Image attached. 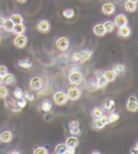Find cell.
Wrapping results in <instances>:
<instances>
[{"label":"cell","instance_id":"obj_1","mask_svg":"<svg viewBox=\"0 0 138 154\" xmlns=\"http://www.w3.org/2000/svg\"><path fill=\"white\" fill-rule=\"evenodd\" d=\"M53 98H54V101H55V103L58 106H63V105H65V104L67 103V100H68L67 95L64 92H63V91L56 92Z\"/></svg>","mask_w":138,"mask_h":154},{"label":"cell","instance_id":"obj_2","mask_svg":"<svg viewBox=\"0 0 138 154\" xmlns=\"http://www.w3.org/2000/svg\"><path fill=\"white\" fill-rule=\"evenodd\" d=\"M95 78H97L98 82H97V85L98 88H103L107 86L108 84V81L106 80V78L104 77V74L100 72V70H97V72H95Z\"/></svg>","mask_w":138,"mask_h":154},{"label":"cell","instance_id":"obj_3","mask_svg":"<svg viewBox=\"0 0 138 154\" xmlns=\"http://www.w3.org/2000/svg\"><path fill=\"white\" fill-rule=\"evenodd\" d=\"M13 43H14V45L17 47V48H19V49L25 48V47L27 46V44H28V38L23 34L17 35V36L14 38Z\"/></svg>","mask_w":138,"mask_h":154},{"label":"cell","instance_id":"obj_4","mask_svg":"<svg viewBox=\"0 0 138 154\" xmlns=\"http://www.w3.org/2000/svg\"><path fill=\"white\" fill-rule=\"evenodd\" d=\"M5 106H7V109H10V111L13 112H19L21 111V109L19 108V106H17V101H15V100L13 99H7L5 101Z\"/></svg>","mask_w":138,"mask_h":154},{"label":"cell","instance_id":"obj_5","mask_svg":"<svg viewBox=\"0 0 138 154\" xmlns=\"http://www.w3.org/2000/svg\"><path fill=\"white\" fill-rule=\"evenodd\" d=\"M127 109L131 112H136L138 110V102L135 96H131L127 103Z\"/></svg>","mask_w":138,"mask_h":154},{"label":"cell","instance_id":"obj_6","mask_svg":"<svg viewBox=\"0 0 138 154\" xmlns=\"http://www.w3.org/2000/svg\"><path fill=\"white\" fill-rule=\"evenodd\" d=\"M69 47V40L66 37H61L57 40L56 48L60 51H66Z\"/></svg>","mask_w":138,"mask_h":154},{"label":"cell","instance_id":"obj_7","mask_svg":"<svg viewBox=\"0 0 138 154\" xmlns=\"http://www.w3.org/2000/svg\"><path fill=\"white\" fill-rule=\"evenodd\" d=\"M43 84H44V82L42 80V78H40V77H33L31 80L29 86H31V88H32V90L39 91L43 88Z\"/></svg>","mask_w":138,"mask_h":154},{"label":"cell","instance_id":"obj_8","mask_svg":"<svg viewBox=\"0 0 138 154\" xmlns=\"http://www.w3.org/2000/svg\"><path fill=\"white\" fill-rule=\"evenodd\" d=\"M66 95H67L68 99L73 100V101H76V100L81 98V91L78 88H71V90H68V92H67Z\"/></svg>","mask_w":138,"mask_h":154},{"label":"cell","instance_id":"obj_9","mask_svg":"<svg viewBox=\"0 0 138 154\" xmlns=\"http://www.w3.org/2000/svg\"><path fill=\"white\" fill-rule=\"evenodd\" d=\"M68 79L70 81V83H73V84L79 85L82 81V75L79 72H72L68 77Z\"/></svg>","mask_w":138,"mask_h":154},{"label":"cell","instance_id":"obj_10","mask_svg":"<svg viewBox=\"0 0 138 154\" xmlns=\"http://www.w3.org/2000/svg\"><path fill=\"white\" fill-rule=\"evenodd\" d=\"M127 24H128V18L124 14H119L116 16V18L115 20V26L119 28L122 26H126Z\"/></svg>","mask_w":138,"mask_h":154},{"label":"cell","instance_id":"obj_11","mask_svg":"<svg viewBox=\"0 0 138 154\" xmlns=\"http://www.w3.org/2000/svg\"><path fill=\"white\" fill-rule=\"evenodd\" d=\"M115 10H116L115 5L112 4V3H106L103 5V7H102V11H103V14L106 15L113 14V13H115Z\"/></svg>","mask_w":138,"mask_h":154},{"label":"cell","instance_id":"obj_12","mask_svg":"<svg viewBox=\"0 0 138 154\" xmlns=\"http://www.w3.org/2000/svg\"><path fill=\"white\" fill-rule=\"evenodd\" d=\"M18 67L21 68V69H31L33 64L32 62L29 60V59H22V60H19L17 63Z\"/></svg>","mask_w":138,"mask_h":154},{"label":"cell","instance_id":"obj_13","mask_svg":"<svg viewBox=\"0 0 138 154\" xmlns=\"http://www.w3.org/2000/svg\"><path fill=\"white\" fill-rule=\"evenodd\" d=\"M13 140V133L10 131H3L0 134V141L2 143H10Z\"/></svg>","mask_w":138,"mask_h":154},{"label":"cell","instance_id":"obj_14","mask_svg":"<svg viewBox=\"0 0 138 154\" xmlns=\"http://www.w3.org/2000/svg\"><path fill=\"white\" fill-rule=\"evenodd\" d=\"M37 29H39L40 32H48V31H49L50 25H49L48 21H46V20H42V21L39 23V24L37 25Z\"/></svg>","mask_w":138,"mask_h":154},{"label":"cell","instance_id":"obj_15","mask_svg":"<svg viewBox=\"0 0 138 154\" xmlns=\"http://www.w3.org/2000/svg\"><path fill=\"white\" fill-rule=\"evenodd\" d=\"M65 146L67 147H74V149H76V147L79 146V140H78V138L74 137V136H72V137H69L66 139V141H65Z\"/></svg>","mask_w":138,"mask_h":154},{"label":"cell","instance_id":"obj_16","mask_svg":"<svg viewBox=\"0 0 138 154\" xmlns=\"http://www.w3.org/2000/svg\"><path fill=\"white\" fill-rule=\"evenodd\" d=\"M25 31H26L25 25H24L23 23H20V24H14L13 32L15 33L16 35H20V34H24Z\"/></svg>","mask_w":138,"mask_h":154},{"label":"cell","instance_id":"obj_17","mask_svg":"<svg viewBox=\"0 0 138 154\" xmlns=\"http://www.w3.org/2000/svg\"><path fill=\"white\" fill-rule=\"evenodd\" d=\"M3 83H5L6 85H14L15 83H16V80H15V77L13 75V74H10V73H7L4 77H3Z\"/></svg>","mask_w":138,"mask_h":154},{"label":"cell","instance_id":"obj_18","mask_svg":"<svg viewBox=\"0 0 138 154\" xmlns=\"http://www.w3.org/2000/svg\"><path fill=\"white\" fill-rule=\"evenodd\" d=\"M126 66L125 65H122V64H116L115 66H113V70L116 72V75H122L126 72Z\"/></svg>","mask_w":138,"mask_h":154},{"label":"cell","instance_id":"obj_19","mask_svg":"<svg viewBox=\"0 0 138 154\" xmlns=\"http://www.w3.org/2000/svg\"><path fill=\"white\" fill-rule=\"evenodd\" d=\"M94 33L98 36H103V35L106 33L105 31V28L102 24H98V25H95L94 27Z\"/></svg>","mask_w":138,"mask_h":154},{"label":"cell","instance_id":"obj_20","mask_svg":"<svg viewBox=\"0 0 138 154\" xmlns=\"http://www.w3.org/2000/svg\"><path fill=\"white\" fill-rule=\"evenodd\" d=\"M131 33V29L130 28L126 25V26H122V27H119L118 29V35L121 37H128Z\"/></svg>","mask_w":138,"mask_h":154},{"label":"cell","instance_id":"obj_21","mask_svg":"<svg viewBox=\"0 0 138 154\" xmlns=\"http://www.w3.org/2000/svg\"><path fill=\"white\" fill-rule=\"evenodd\" d=\"M41 109L45 111V112H48L51 111L52 109V103L49 100H45V101L41 104Z\"/></svg>","mask_w":138,"mask_h":154},{"label":"cell","instance_id":"obj_22","mask_svg":"<svg viewBox=\"0 0 138 154\" xmlns=\"http://www.w3.org/2000/svg\"><path fill=\"white\" fill-rule=\"evenodd\" d=\"M116 72H113V70H107V72L104 73V77L106 78V80L108 82H113V81H115V79L116 78Z\"/></svg>","mask_w":138,"mask_h":154},{"label":"cell","instance_id":"obj_23","mask_svg":"<svg viewBox=\"0 0 138 154\" xmlns=\"http://www.w3.org/2000/svg\"><path fill=\"white\" fill-rule=\"evenodd\" d=\"M13 22L11 21L10 19H6L5 21V24H4V29H5V31L6 32H13Z\"/></svg>","mask_w":138,"mask_h":154},{"label":"cell","instance_id":"obj_24","mask_svg":"<svg viewBox=\"0 0 138 154\" xmlns=\"http://www.w3.org/2000/svg\"><path fill=\"white\" fill-rule=\"evenodd\" d=\"M125 9L126 11H130V13H134L136 10V3L133 1H129L128 0V2H126L125 4Z\"/></svg>","mask_w":138,"mask_h":154},{"label":"cell","instance_id":"obj_25","mask_svg":"<svg viewBox=\"0 0 138 154\" xmlns=\"http://www.w3.org/2000/svg\"><path fill=\"white\" fill-rule=\"evenodd\" d=\"M81 55V60L82 61H87L89 60L91 56L93 55V52L91 51H82L80 52Z\"/></svg>","mask_w":138,"mask_h":154},{"label":"cell","instance_id":"obj_26","mask_svg":"<svg viewBox=\"0 0 138 154\" xmlns=\"http://www.w3.org/2000/svg\"><path fill=\"white\" fill-rule=\"evenodd\" d=\"M104 108L107 110H113L115 108V100L113 99H108L104 103Z\"/></svg>","mask_w":138,"mask_h":154},{"label":"cell","instance_id":"obj_27","mask_svg":"<svg viewBox=\"0 0 138 154\" xmlns=\"http://www.w3.org/2000/svg\"><path fill=\"white\" fill-rule=\"evenodd\" d=\"M104 28H105V31L106 32H113V29H115V23H113L111 21H107L103 24Z\"/></svg>","mask_w":138,"mask_h":154},{"label":"cell","instance_id":"obj_28","mask_svg":"<svg viewBox=\"0 0 138 154\" xmlns=\"http://www.w3.org/2000/svg\"><path fill=\"white\" fill-rule=\"evenodd\" d=\"M10 19L13 22V24H20V23H23V21H24L22 15H20V14H13L10 16Z\"/></svg>","mask_w":138,"mask_h":154},{"label":"cell","instance_id":"obj_29","mask_svg":"<svg viewBox=\"0 0 138 154\" xmlns=\"http://www.w3.org/2000/svg\"><path fill=\"white\" fill-rule=\"evenodd\" d=\"M66 149H67V146H65V144H60L56 146L55 152L57 154H64V151Z\"/></svg>","mask_w":138,"mask_h":154},{"label":"cell","instance_id":"obj_30","mask_svg":"<svg viewBox=\"0 0 138 154\" xmlns=\"http://www.w3.org/2000/svg\"><path fill=\"white\" fill-rule=\"evenodd\" d=\"M63 16L65 17V18H72V17L74 16V14H75V11H74V10H72V9H66V10H64L63 11Z\"/></svg>","mask_w":138,"mask_h":154},{"label":"cell","instance_id":"obj_31","mask_svg":"<svg viewBox=\"0 0 138 154\" xmlns=\"http://www.w3.org/2000/svg\"><path fill=\"white\" fill-rule=\"evenodd\" d=\"M23 94H24V91H23V90L21 88H16L15 90H14V91H13V96H14V98L15 99H20V98H22L23 97Z\"/></svg>","mask_w":138,"mask_h":154},{"label":"cell","instance_id":"obj_32","mask_svg":"<svg viewBox=\"0 0 138 154\" xmlns=\"http://www.w3.org/2000/svg\"><path fill=\"white\" fill-rule=\"evenodd\" d=\"M23 96H24V98H25L26 100H28V101H29V102L34 101V99H35L34 94L32 92H31V91H25L23 94Z\"/></svg>","mask_w":138,"mask_h":154},{"label":"cell","instance_id":"obj_33","mask_svg":"<svg viewBox=\"0 0 138 154\" xmlns=\"http://www.w3.org/2000/svg\"><path fill=\"white\" fill-rule=\"evenodd\" d=\"M8 94H9V91H8L7 88H6L5 86L0 87V98L4 99L8 96Z\"/></svg>","mask_w":138,"mask_h":154},{"label":"cell","instance_id":"obj_34","mask_svg":"<svg viewBox=\"0 0 138 154\" xmlns=\"http://www.w3.org/2000/svg\"><path fill=\"white\" fill-rule=\"evenodd\" d=\"M17 106H19V108L22 109L24 108H26V106H27V100L24 98V96L20 99H17Z\"/></svg>","mask_w":138,"mask_h":154},{"label":"cell","instance_id":"obj_35","mask_svg":"<svg viewBox=\"0 0 138 154\" xmlns=\"http://www.w3.org/2000/svg\"><path fill=\"white\" fill-rule=\"evenodd\" d=\"M108 119H109L110 123H115L119 119V114L116 113V112H113V113H111L109 116H108Z\"/></svg>","mask_w":138,"mask_h":154},{"label":"cell","instance_id":"obj_36","mask_svg":"<svg viewBox=\"0 0 138 154\" xmlns=\"http://www.w3.org/2000/svg\"><path fill=\"white\" fill-rule=\"evenodd\" d=\"M93 115L95 118H99L100 116H102V110L100 109V108H98V106H95V108L93 109Z\"/></svg>","mask_w":138,"mask_h":154},{"label":"cell","instance_id":"obj_37","mask_svg":"<svg viewBox=\"0 0 138 154\" xmlns=\"http://www.w3.org/2000/svg\"><path fill=\"white\" fill-rule=\"evenodd\" d=\"M33 152L34 154H47L48 153V150H47L46 147L41 146V147H37Z\"/></svg>","mask_w":138,"mask_h":154},{"label":"cell","instance_id":"obj_38","mask_svg":"<svg viewBox=\"0 0 138 154\" xmlns=\"http://www.w3.org/2000/svg\"><path fill=\"white\" fill-rule=\"evenodd\" d=\"M69 131H70L71 134H73V135H79L81 133L80 126L79 127H72V128H69Z\"/></svg>","mask_w":138,"mask_h":154},{"label":"cell","instance_id":"obj_39","mask_svg":"<svg viewBox=\"0 0 138 154\" xmlns=\"http://www.w3.org/2000/svg\"><path fill=\"white\" fill-rule=\"evenodd\" d=\"M98 119L99 120V122L102 124V125L105 127L106 125H108V124H110L109 122V119H108V117L105 116V115H102V116H100L99 118H98Z\"/></svg>","mask_w":138,"mask_h":154},{"label":"cell","instance_id":"obj_40","mask_svg":"<svg viewBox=\"0 0 138 154\" xmlns=\"http://www.w3.org/2000/svg\"><path fill=\"white\" fill-rule=\"evenodd\" d=\"M72 60H73L74 62H81V53L80 52H76L74 53L73 55H72Z\"/></svg>","mask_w":138,"mask_h":154},{"label":"cell","instance_id":"obj_41","mask_svg":"<svg viewBox=\"0 0 138 154\" xmlns=\"http://www.w3.org/2000/svg\"><path fill=\"white\" fill-rule=\"evenodd\" d=\"M46 115L44 116V118H45V120L46 121H51L53 118H54V114L52 113V112H50V111H48V112H46Z\"/></svg>","mask_w":138,"mask_h":154},{"label":"cell","instance_id":"obj_42","mask_svg":"<svg viewBox=\"0 0 138 154\" xmlns=\"http://www.w3.org/2000/svg\"><path fill=\"white\" fill-rule=\"evenodd\" d=\"M8 73V69L5 66H0V76L4 77L6 74Z\"/></svg>","mask_w":138,"mask_h":154},{"label":"cell","instance_id":"obj_43","mask_svg":"<svg viewBox=\"0 0 138 154\" xmlns=\"http://www.w3.org/2000/svg\"><path fill=\"white\" fill-rule=\"evenodd\" d=\"M68 126H69V128H72V127H79L80 126V122L78 121V120H73V121L69 122Z\"/></svg>","mask_w":138,"mask_h":154},{"label":"cell","instance_id":"obj_44","mask_svg":"<svg viewBox=\"0 0 138 154\" xmlns=\"http://www.w3.org/2000/svg\"><path fill=\"white\" fill-rule=\"evenodd\" d=\"M75 152H76V150L74 147H67L64 151V154H74Z\"/></svg>","mask_w":138,"mask_h":154},{"label":"cell","instance_id":"obj_45","mask_svg":"<svg viewBox=\"0 0 138 154\" xmlns=\"http://www.w3.org/2000/svg\"><path fill=\"white\" fill-rule=\"evenodd\" d=\"M77 88V85L76 84H73V83H70V84L67 86L68 90H71V88Z\"/></svg>","mask_w":138,"mask_h":154},{"label":"cell","instance_id":"obj_46","mask_svg":"<svg viewBox=\"0 0 138 154\" xmlns=\"http://www.w3.org/2000/svg\"><path fill=\"white\" fill-rule=\"evenodd\" d=\"M5 21H6V19L4 18V17H0V27H3L4 26Z\"/></svg>","mask_w":138,"mask_h":154},{"label":"cell","instance_id":"obj_47","mask_svg":"<svg viewBox=\"0 0 138 154\" xmlns=\"http://www.w3.org/2000/svg\"><path fill=\"white\" fill-rule=\"evenodd\" d=\"M138 146H136L135 147H134V149H131V153H134V154H136V153H138Z\"/></svg>","mask_w":138,"mask_h":154},{"label":"cell","instance_id":"obj_48","mask_svg":"<svg viewBox=\"0 0 138 154\" xmlns=\"http://www.w3.org/2000/svg\"><path fill=\"white\" fill-rule=\"evenodd\" d=\"M27 1V0H17V2H19V3H25Z\"/></svg>","mask_w":138,"mask_h":154},{"label":"cell","instance_id":"obj_49","mask_svg":"<svg viewBox=\"0 0 138 154\" xmlns=\"http://www.w3.org/2000/svg\"><path fill=\"white\" fill-rule=\"evenodd\" d=\"M2 83H3V77H2V76H0V86L2 85Z\"/></svg>","mask_w":138,"mask_h":154},{"label":"cell","instance_id":"obj_50","mask_svg":"<svg viewBox=\"0 0 138 154\" xmlns=\"http://www.w3.org/2000/svg\"><path fill=\"white\" fill-rule=\"evenodd\" d=\"M10 153H11V154H14V153H19V152H18V151H11Z\"/></svg>","mask_w":138,"mask_h":154},{"label":"cell","instance_id":"obj_51","mask_svg":"<svg viewBox=\"0 0 138 154\" xmlns=\"http://www.w3.org/2000/svg\"><path fill=\"white\" fill-rule=\"evenodd\" d=\"M129 1H133V2H135V3H136V2H137V0H129Z\"/></svg>","mask_w":138,"mask_h":154},{"label":"cell","instance_id":"obj_52","mask_svg":"<svg viewBox=\"0 0 138 154\" xmlns=\"http://www.w3.org/2000/svg\"><path fill=\"white\" fill-rule=\"evenodd\" d=\"M92 153H100V152L99 151H93Z\"/></svg>","mask_w":138,"mask_h":154},{"label":"cell","instance_id":"obj_53","mask_svg":"<svg viewBox=\"0 0 138 154\" xmlns=\"http://www.w3.org/2000/svg\"><path fill=\"white\" fill-rule=\"evenodd\" d=\"M0 41H1V37H0Z\"/></svg>","mask_w":138,"mask_h":154}]
</instances>
